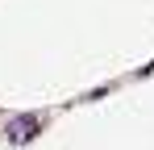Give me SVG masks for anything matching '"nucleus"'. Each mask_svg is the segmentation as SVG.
I'll use <instances>...</instances> for the list:
<instances>
[{
	"label": "nucleus",
	"mask_w": 154,
	"mask_h": 150,
	"mask_svg": "<svg viewBox=\"0 0 154 150\" xmlns=\"http://www.w3.org/2000/svg\"><path fill=\"white\" fill-rule=\"evenodd\" d=\"M38 129H42V117H38V113H21V117H13V121H8L4 133H8L13 142H29Z\"/></svg>",
	"instance_id": "nucleus-1"
}]
</instances>
